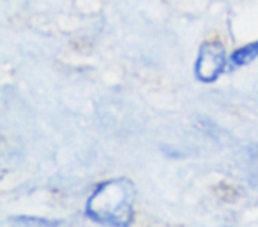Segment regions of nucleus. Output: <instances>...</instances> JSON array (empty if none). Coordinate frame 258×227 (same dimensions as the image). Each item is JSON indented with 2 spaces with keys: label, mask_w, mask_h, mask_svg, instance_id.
Segmentation results:
<instances>
[{
  "label": "nucleus",
  "mask_w": 258,
  "mask_h": 227,
  "mask_svg": "<svg viewBox=\"0 0 258 227\" xmlns=\"http://www.w3.org/2000/svg\"><path fill=\"white\" fill-rule=\"evenodd\" d=\"M135 197L133 183L125 177L104 181L89 197L85 213L101 225L129 227L135 216Z\"/></svg>",
  "instance_id": "f257e3e1"
},
{
  "label": "nucleus",
  "mask_w": 258,
  "mask_h": 227,
  "mask_svg": "<svg viewBox=\"0 0 258 227\" xmlns=\"http://www.w3.org/2000/svg\"><path fill=\"white\" fill-rule=\"evenodd\" d=\"M226 68V50L218 41H207L198 50L195 62V76L202 83H212Z\"/></svg>",
  "instance_id": "f03ea898"
},
{
  "label": "nucleus",
  "mask_w": 258,
  "mask_h": 227,
  "mask_svg": "<svg viewBox=\"0 0 258 227\" xmlns=\"http://www.w3.org/2000/svg\"><path fill=\"white\" fill-rule=\"evenodd\" d=\"M256 59H258V41H253V43L244 44L239 50L233 52L232 57H230V64H232V68H242V66L251 64Z\"/></svg>",
  "instance_id": "7ed1b4c3"
}]
</instances>
